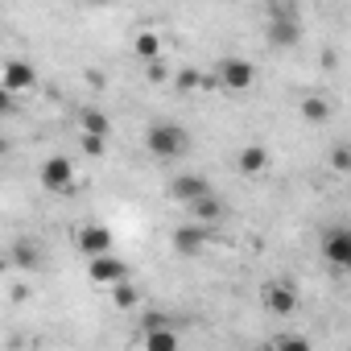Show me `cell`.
<instances>
[{"instance_id":"24","label":"cell","mask_w":351,"mask_h":351,"mask_svg":"<svg viewBox=\"0 0 351 351\" xmlns=\"http://www.w3.org/2000/svg\"><path fill=\"white\" fill-rule=\"evenodd\" d=\"M145 75H149V83H169V71L161 66V58H153V62H145Z\"/></svg>"},{"instance_id":"18","label":"cell","mask_w":351,"mask_h":351,"mask_svg":"<svg viewBox=\"0 0 351 351\" xmlns=\"http://www.w3.org/2000/svg\"><path fill=\"white\" fill-rule=\"evenodd\" d=\"M108 289H112V306H116V310H132V306L141 302V289H136L128 277L116 281V285H108Z\"/></svg>"},{"instance_id":"19","label":"cell","mask_w":351,"mask_h":351,"mask_svg":"<svg viewBox=\"0 0 351 351\" xmlns=\"http://www.w3.org/2000/svg\"><path fill=\"white\" fill-rule=\"evenodd\" d=\"M169 79H173V91H182V95L203 91V71H195V66H186V71H178V75H169Z\"/></svg>"},{"instance_id":"3","label":"cell","mask_w":351,"mask_h":351,"mask_svg":"<svg viewBox=\"0 0 351 351\" xmlns=\"http://www.w3.org/2000/svg\"><path fill=\"white\" fill-rule=\"evenodd\" d=\"M215 83H219L223 91H232V95H244V91L256 87V66H252L248 58H240V54H228V58H219V66H215Z\"/></svg>"},{"instance_id":"13","label":"cell","mask_w":351,"mask_h":351,"mask_svg":"<svg viewBox=\"0 0 351 351\" xmlns=\"http://www.w3.org/2000/svg\"><path fill=\"white\" fill-rule=\"evenodd\" d=\"M186 211H191V219H195V223H219V219H223V199H219L215 191H207V195L191 199V203H186Z\"/></svg>"},{"instance_id":"15","label":"cell","mask_w":351,"mask_h":351,"mask_svg":"<svg viewBox=\"0 0 351 351\" xmlns=\"http://www.w3.org/2000/svg\"><path fill=\"white\" fill-rule=\"evenodd\" d=\"M236 169L244 173V178H252V173H265V169H269V149H265V145H244L240 157H236Z\"/></svg>"},{"instance_id":"4","label":"cell","mask_w":351,"mask_h":351,"mask_svg":"<svg viewBox=\"0 0 351 351\" xmlns=\"http://www.w3.org/2000/svg\"><path fill=\"white\" fill-rule=\"evenodd\" d=\"M38 182L50 195H75V165H71V157H62V153L46 157L42 169H38Z\"/></svg>"},{"instance_id":"26","label":"cell","mask_w":351,"mask_h":351,"mask_svg":"<svg viewBox=\"0 0 351 351\" xmlns=\"http://www.w3.org/2000/svg\"><path fill=\"white\" fill-rule=\"evenodd\" d=\"M83 79H87V83H91V87H104V75H99V71H87V75H83Z\"/></svg>"},{"instance_id":"14","label":"cell","mask_w":351,"mask_h":351,"mask_svg":"<svg viewBox=\"0 0 351 351\" xmlns=\"http://www.w3.org/2000/svg\"><path fill=\"white\" fill-rule=\"evenodd\" d=\"M5 256H9V265L21 269V273H38V269H42V248H38L34 240H17Z\"/></svg>"},{"instance_id":"1","label":"cell","mask_w":351,"mask_h":351,"mask_svg":"<svg viewBox=\"0 0 351 351\" xmlns=\"http://www.w3.org/2000/svg\"><path fill=\"white\" fill-rule=\"evenodd\" d=\"M191 145H195L191 132H186L182 124H173V120H157V124H149V132H145V149H149L153 157H161V161L186 157Z\"/></svg>"},{"instance_id":"12","label":"cell","mask_w":351,"mask_h":351,"mask_svg":"<svg viewBox=\"0 0 351 351\" xmlns=\"http://www.w3.org/2000/svg\"><path fill=\"white\" fill-rule=\"evenodd\" d=\"M112 248H116V236H112V228H104V223H87V228L79 232V252H83V256L112 252Z\"/></svg>"},{"instance_id":"5","label":"cell","mask_w":351,"mask_h":351,"mask_svg":"<svg viewBox=\"0 0 351 351\" xmlns=\"http://www.w3.org/2000/svg\"><path fill=\"white\" fill-rule=\"evenodd\" d=\"M261 306L273 318H289L298 310V285L293 281H265L261 285Z\"/></svg>"},{"instance_id":"25","label":"cell","mask_w":351,"mask_h":351,"mask_svg":"<svg viewBox=\"0 0 351 351\" xmlns=\"http://www.w3.org/2000/svg\"><path fill=\"white\" fill-rule=\"evenodd\" d=\"M9 112H13V91L0 87V116H9Z\"/></svg>"},{"instance_id":"22","label":"cell","mask_w":351,"mask_h":351,"mask_svg":"<svg viewBox=\"0 0 351 351\" xmlns=\"http://www.w3.org/2000/svg\"><path fill=\"white\" fill-rule=\"evenodd\" d=\"M79 145H83L87 157H104V153H108V136H99V132H83Z\"/></svg>"},{"instance_id":"17","label":"cell","mask_w":351,"mask_h":351,"mask_svg":"<svg viewBox=\"0 0 351 351\" xmlns=\"http://www.w3.org/2000/svg\"><path fill=\"white\" fill-rule=\"evenodd\" d=\"M298 112H302L306 124H326V120H330V99H322V95H306Z\"/></svg>"},{"instance_id":"27","label":"cell","mask_w":351,"mask_h":351,"mask_svg":"<svg viewBox=\"0 0 351 351\" xmlns=\"http://www.w3.org/2000/svg\"><path fill=\"white\" fill-rule=\"evenodd\" d=\"M9 149H13V145H9V136H0V157H9Z\"/></svg>"},{"instance_id":"6","label":"cell","mask_w":351,"mask_h":351,"mask_svg":"<svg viewBox=\"0 0 351 351\" xmlns=\"http://www.w3.org/2000/svg\"><path fill=\"white\" fill-rule=\"evenodd\" d=\"M87 277L95 285H116V281L128 277V265L116 252H95V256H87Z\"/></svg>"},{"instance_id":"7","label":"cell","mask_w":351,"mask_h":351,"mask_svg":"<svg viewBox=\"0 0 351 351\" xmlns=\"http://www.w3.org/2000/svg\"><path fill=\"white\" fill-rule=\"evenodd\" d=\"M207 240H211L207 223H182V228H173V236H169V244H173L178 256H203Z\"/></svg>"},{"instance_id":"10","label":"cell","mask_w":351,"mask_h":351,"mask_svg":"<svg viewBox=\"0 0 351 351\" xmlns=\"http://www.w3.org/2000/svg\"><path fill=\"white\" fill-rule=\"evenodd\" d=\"M149 351H173L182 343V335L173 330V326H165V314H149V322H145V339H141Z\"/></svg>"},{"instance_id":"8","label":"cell","mask_w":351,"mask_h":351,"mask_svg":"<svg viewBox=\"0 0 351 351\" xmlns=\"http://www.w3.org/2000/svg\"><path fill=\"white\" fill-rule=\"evenodd\" d=\"M322 256H326V265H335V269H351V232H347V228L322 232Z\"/></svg>"},{"instance_id":"11","label":"cell","mask_w":351,"mask_h":351,"mask_svg":"<svg viewBox=\"0 0 351 351\" xmlns=\"http://www.w3.org/2000/svg\"><path fill=\"white\" fill-rule=\"evenodd\" d=\"M207 191H211V182L203 178V173H178V178L169 182V199H173V203H182V207H186L191 199L207 195Z\"/></svg>"},{"instance_id":"16","label":"cell","mask_w":351,"mask_h":351,"mask_svg":"<svg viewBox=\"0 0 351 351\" xmlns=\"http://www.w3.org/2000/svg\"><path fill=\"white\" fill-rule=\"evenodd\" d=\"M132 54H136L141 62H153V58H161V34H153V29H141V34L132 38Z\"/></svg>"},{"instance_id":"2","label":"cell","mask_w":351,"mask_h":351,"mask_svg":"<svg viewBox=\"0 0 351 351\" xmlns=\"http://www.w3.org/2000/svg\"><path fill=\"white\" fill-rule=\"evenodd\" d=\"M298 42H302V17H298V9L289 5V0H273V9H269V46L293 50Z\"/></svg>"},{"instance_id":"9","label":"cell","mask_w":351,"mask_h":351,"mask_svg":"<svg viewBox=\"0 0 351 351\" xmlns=\"http://www.w3.org/2000/svg\"><path fill=\"white\" fill-rule=\"evenodd\" d=\"M0 87H9L13 95L34 91V87H38V71H34L29 62H21V58H9L5 66H0Z\"/></svg>"},{"instance_id":"28","label":"cell","mask_w":351,"mask_h":351,"mask_svg":"<svg viewBox=\"0 0 351 351\" xmlns=\"http://www.w3.org/2000/svg\"><path fill=\"white\" fill-rule=\"evenodd\" d=\"M5 269H9V256H5V252H0V273H5Z\"/></svg>"},{"instance_id":"29","label":"cell","mask_w":351,"mask_h":351,"mask_svg":"<svg viewBox=\"0 0 351 351\" xmlns=\"http://www.w3.org/2000/svg\"><path fill=\"white\" fill-rule=\"evenodd\" d=\"M87 5H108V0H87Z\"/></svg>"},{"instance_id":"21","label":"cell","mask_w":351,"mask_h":351,"mask_svg":"<svg viewBox=\"0 0 351 351\" xmlns=\"http://www.w3.org/2000/svg\"><path fill=\"white\" fill-rule=\"evenodd\" d=\"M269 347H277V351H310V339H302V335H273Z\"/></svg>"},{"instance_id":"23","label":"cell","mask_w":351,"mask_h":351,"mask_svg":"<svg viewBox=\"0 0 351 351\" xmlns=\"http://www.w3.org/2000/svg\"><path fill=\"white\" fill-rule=\"evenodd\" d=\"M330 165H335L339 173H347V169H351V149H347L343 141H339V145L330 149Z\"/></svg>"},{"instance_id":"20","label":"cell","mask_w":351,"mask_h":351,"mask_svg":"<svg viewBox=\"0 0 351 351\" xmlns=\"http://www.w3.org/2000/svg\"><path fill=\"white\" fill-rule=\"evenodd\" d=\"M79 128H83V132H99V136H108V132H112V124H108V116H104L99 108H83Z\"/></svg>"}]
</instances>
